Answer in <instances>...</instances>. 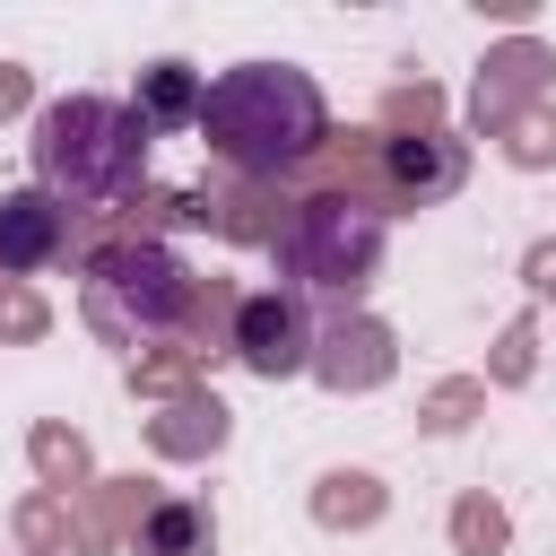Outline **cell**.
<instances>
[{"label":"cell","instance_id":"484cf974","mask_svg":"<svg viewBox=\"0 0 556 556\" xmlns=\"http://www.w3.org/2000/svg\"><path fill=\"white\" fill-rule=\"evenodd\" d=\"M26 104H35V70L26 61H0V122H17Z\"/></svg>","mask_w":556,"mask_h":556},{"label":"cell","instance_id":"5b68a950","mask_svg":"<svg viewBox=\"0 0 556 556\" xmlns=\"http://www.w3.org/2000/svg\"><path fill=\"white\" fill-rule=\"evenodd\" d=\"M226 356H235L243 374H261V382H287V374H304V365H313V313H304V295H287V287L235 295Z\"/></svg>","mask_w":556,"mask_h":556},{"label":"cell","instance_id":"7a4b0ae2","mask_svg":"<svg viewBox=\"0 0 556 556\" xmlns=\"http://www.w3.org/2000/svg\"><path fill=\"white\" fill-rule=\"evenodd\" d=\"M148 122L122 96H61L35 113V191H52L70 217H113L148 191Z\"/></svg>","mask_w":556,"mask_h":556},{"label":"cell","instance_id":"5bb4252c","mask_svg":"<svg viewBox=\"0 0 556 556\" xmlns=\"http://www.w3.org/2000/svg\"><path fill=\"white\" fill-rule=\"evenodd\" d=\"M200 96H208V87H200V70H191V61H148V70H139L130 113H139L148 130H191V122H200Z\"/></svg>","mask_w":556,"mask_h":556},{"label":"cell","instance_id":"7402d4cb","mask_svg":"<svg viewBox=\"0 0 556 556\" xmlns=\"http://www.w3.org/2000/svg\"><path fill=\"white\" fill-rule=\"evenodd\" d=\"M495 148H504V165H521V174L556 165V104H530L521 122H504V130H495Z\"/></svg>","mask_w":556,"mask_h":556},{"label":"cell","instance_id":"cb8c5ba5","mask_svg":"<svg viewBox=\"0 0 556 556\" xmlns=\"http://www.w3.org/2000/svg\"><path fill=\"white\" fill-rule=\"evenodd\" d=\"M43 330H52V304H43L26 278H0V339H9V348H35Z\"/></svg>","mask_w":556,"mask_h":556},{"label":"cell","instance_id":"7c38bea8","mask_svg":"<svg viewBox=\"0 0 556 556\" xmlns=\"http://www.w3.org/2000/svg\"><path fill=\"white\" fill-rule=\"evenodd\" d=\"M122 556H217V513L200 495H156Z\"/></svg>","mask_w":556,"mask_h":556},{"label":"cell","instance_id":"ba28073f","mask_svg":"<svg viewBox=\"0 0 556 556\" xmlns=\"http://www.w3.org/2000/svg\"><path fill=\"white\" fill-rule=\"evenodd\" d=\"M547 70H556V52H547L539 35L495 43V52L478 61V78H469V122H478V139H495L504 122H521L530 104H547Z\"/></svg>","mask_w":556,"mask_h":556},{"label":"cell","instance_id":"e0dca14e","mask_svg":"<svg viewBox=\"0 0 556 556\" xmlns=\"http://www.w3.org/2000/svg\"><path fill=\"white\" fill-rule=\"evenodd\" d=\"M443 539H452V556H504V547H513V513H504L486 486H469V495H452Z\"/></svg>","mask_w":556,"mask_h":556},{"label":"cell","instance_id":"ac0fdd59","mask_svg":"<svg viewBox=\"0 0 556 556\" xmlns=\"http://www.w3.org/2000/svg\"><path fill=\"white\" fill-rule=\"evenodd\" d=\"M200 374H208V356H191V348H148V356H130V374H122V382H130L139 400H156V408H165V400L200 391Z\"/></svg>","mask_w":556,"mask_h":556},{"label":"cell","instance_id":"603a6c76","mask_svg":"<svg viewBox=\"0 0 556 556\" xmlns=\"http://www.w3.org/2000/svg\"><path fill=\"white\" fill-rule=\"evenodd\" d=\"M408 130H443V87L434 78H408L382 96V139H408Z\"/></svg>","mask_w":556,"mask_h":556},{"label":"cell","instance_id":"2e32d148","mask_svg":"<svg viewBox=\"0 0 556 556\" xmlns=\"http://www.w3.org/2000/svg\"><path fill=\"white\" fill-rule=\"evenodd\" d=\"M26 460H35V486H43V495H78V486H96V452H87V434L61 426V417H43V426L26 434Z\"/></svg>","mask_w":556,"mask_h":556},{"label":"cell","instance_id":"8992f818","mask_svg":"<svg viewBox=\"0 0 556 556\" xmlns=\"http://www.w3.org/2000/svg\"><path fill=\"white\" fill-rule=\"evenodd\" d=\"M374 182H382V208H434L469 182V139L452 130H408V139H382L374 148Z\"/></svg>","mask_w":556,"mask_h":556},{"label":"cell","instance_id":"d6986e66","mask_svg":"<svg viewBox=\"0 0 556 556\" xmlns=\"http://www.w3.org/2000/svg\"><path fill=\"white\" fill-rule=\"evenodd\" d=\"M9 530H17V547L26 556H70L78 547V530H70V495H17V513H9Z\"/></svg>","mask_w":556,"mask_h":556},{"label":"cell","instance_id":"6da1fadb","mask_svg":"<svg viewBox=\"0 0 556 556\" xmlns=\"http://www.w3.org/2000/svg\"><path fill=\"white\" fill-rule=\"evenodd\" d=\"M191 130L208 139V156L235 182H287L330 148V104H321L313 70H295V61H235L208 78Z\"/></svg>","mask_w":556,"mask_h":556},{"label":"cell","instance_id":"3957f363","mask_svg":"<svg viewBox=\"0 0 556 556\" xmlns=\"http://www.w3.org/2000/svg\"><path fill=\"white\" fill-rule=\"evenodd\" d=\"M78 321L104 339V348H182L191 321H200V269L156 243V235H122V243H96L87 269H78Z\"/></svg>","mask_w":556,"mask_h":556},{"label":"cell","instance_id":"9c48e42d","mask_svg":"<svg viewBox=\"0 0 556 556\" xmlns=\"http://www.w3.org/2000/svg\"><path fill=\"white\" fill-rule=\"evenodd\" d=\"M70 226H78V217H70L52 191H35V182L0 191V278H35V269L70 261Z\"/></svg>","mask_w":556,"mask_h":556},{"label":"cell","instance_id":"ffe728a7","mask_svg":"<svg viewBox=\"0 0 556 556\" xmlns=\"http://www.w3.org/2000/svg\"><path fill=\"white\" fill-rule=\"evenodd\" d=\"M478 408H486V382L478 374H452V382H434L417 400V426L426 434H460V426H478Z\"/></svg>","mask_w":556,"mask_h":556},{"label":"cell","instance_id":"8fae6325","mask_svg":"<svg viewBox=\"0 0 556 556\" xmlns=\"http://www.w3.org/2000/svg\"><path fill=\"white\" fill-rule=\"evenodd\" d=\"M148 504H156V486H148V478H96V486H78V504H70L78 556H122Z\"/></svg>","mask_w":556,"mask_h":556},{"label":"cell","instance_id":"4fadbf2b","mask_svg":"<svg viewBox=\"0 0 556 556\" xmlns=\"http://www.w3.org/2000/svg\"><path fill=\"white\" fill-rule=\"evenodd\" d=\"M287 191L278 182H226V191H208V226L226 235V243H278V226H287Z\"/></svg>","mask_w":556,"mask_h":556},{"label":"cell","instance_id":"277c9868","mask_svg":"<svg viewBox=\"0 0 556 556\" xmlns=\"http://www.w3.org/2000/svg\"><path fill=\"white\" fill-rule=\"evenodd\" d=\"M382 243H391V208L382 200H356V191H304L278 226V278L287 295H321L330 313H365V287L382 269Z\"/></svg>","mask_w":556,"mask_h":556},{"label":"cell","instance_id":"52a82bcc","mask_svg":"<svg viewBox=\"0 0 556 556\" xmlns=\"http://www.w3.org/2000/svg\"><path fill=\"white\" fill-rule=\"evenodd\" d=\"M321 391H382L391 374H400V339H391V321H374V313H330L321 330H313V365H304Z\"/></svg>","mask_w":556,"mask_h":556},{"label":"cell","instance_id":"9a60e30c","mask_svg":"<svg viewBox=\"0 0 556 556\" xmlns=\"http://www.w3.org/2000/svg\"><path fill=\"white\" fill-rule=\"evenodd\" d=\"M391 513V486L374 469H321L313 478V521L321 530H374Z\"/></svg>","mask_w":556,"mask_h":556},{"label":"cell","instance_id":"44dd1931","mask_svg":"<svg viewBox=\"0 0 556 556\" xmlns=\"http://www.w3.org/2000/svg\"><path fill=\"white\" fill-rule=\"evenodd\" d=\"M530 365H539V321H530V313H513V321L495 330V356H486V374H478V382L521 391V382H530Z\"/></svg>","mask_w":556,"mask_h":556},{"label":"cell","instance_id":"d4e9b609","mask_svg":"<svg viewBox=\"0 0 556 556\" xmlns=\"http://www.w3.org/2000/svg\"><path fill=\"white\" fill-rule=\"evenodd\" d=\"M521 287H530V295H556V235H539V243L521 252Z\"/></svg>","mask_w":556,"mask_h":556},{"label":"cell","instance_id":"30bf717a","mask_svg":"<svg viewBox=\"0 0 556 556\" xmlns=\"http://www.w3.org/2000/svg\"><path fill=\"white\" fill-rule=\"evenodd\" d=\"M226 443H235V408L217 391H182V400H165L148 417V452L156 460H217Z\"/></svg>","mask_w":556,"mask_h":556}]
</instances>
